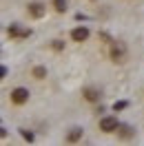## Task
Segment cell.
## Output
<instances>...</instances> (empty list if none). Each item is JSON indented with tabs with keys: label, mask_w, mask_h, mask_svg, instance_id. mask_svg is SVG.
I'll return each mask as SVG.
<instances>
[{
	"label": "cell",
	"mask_w": 144,
	"mask_h": 146,
	"mask_svg": "<svg viewBox=\"0 0 144 146\" xmlns=\"http://www.w3.org/2000/svg\"><path fill=\"white\" fill-rule=\"evenodd\" d=\"M126 44L124 42H120V40H111V49H109V58H111V62L115 64H124L126 62Z\"/></svg>",
	"instance_id": "1"
},
{
	"label": "cell",
	"mask_w": 144,
	"mask_h": 146,
	"mask_svg": "<svg viewBox=\"0 0 144 146\" xmlns=\"http://www.w3.org/2000/svg\"><path fill=\"white\" fill-rule=\"evenodd\" d=\"M29 89L25 86H16L13 91H11V104H16V106H22V104H27L29 102Z\"/></svg>",
	"instance_id": "2"
},
{
	"label": "cell",
	"mask_w": 144,
	"mask_h": 146,
	"mask_svg": "<svg viewBox=\"0 0 144 146\" xmlns=\"http://www.w3.org/2000/svg\"><path fill=\"white\" fill-rule=\"evenodd\" d=\"M117 124H120V122H117V117L115 115H107V117H100V131H102V133H115V128H117Z\"/></svg>",
	"instance_id": "3"
},
{
	"label": "cell",
	"mask_w": 144,
	"mask_h": 146,
	"mask_svg": "<svg viewBox=\"0 0 144 146\" xmlns=\"http://www.w3.org/2000/svg\"><path fill=\"white\" fill-rule=\"evenodd\" d=\"M27 13H29V18H33V20H40L42 16L47 13V7L42 5V2H29L27 5Z\"/></svg>",
	"instance_id": "4"
},
{
	"label": "cell",
	"mask_w": 144,
	"mask_h": 146,
	"mask_svg": "<svg viewBox=\"0 0 144 146\" xmlns=\"http://www.w3.org/2000/svg\"><path fill=\"white\" fill-rule=\"evenodd\" d=\"M82 98L87 102H91V104H95V102L102 100V89H98V86H84L82 89Z\"/></svg>",
	"instance_id": "5"
},
{
	"label": "cell",
	"mask_w": 144,
	"mask_h": 146,
	"mask_svg": "<svg viewBox=\"0 0 144 146\" xmlns=\"http://www.w3.org/2000/svg\"><path fill=\"white\" fill-rule=\"evenodd\" d=\"M89 36H91V31L87 27H75L71 31V40H73V42H87Z\"/></svg>",
	"instance_id": "6"
},
{
	"label": "cell",
	"mask_w": 144,
	"mask_h": 146,
	"mask_svg": "<svg viewBox=\"0 0 144 146\" xmlns=\"http://www.w3.org/2000/svg\"><path fill=\"white\" fill-rule=\"evenodd\" d=\"M115 133H117V137H120V139H131V137L135 135L133 126H129V124H117Z\"/></svg>",
	"instance_id": "7"
},
{
	"label": "cell",
	"mask_w": 144,
	"mask_h": 146,
	"mask_svg": "<svg viewBox=\"0 0 144 146\" xmlns=\"http://www.w3.org/2000/svg\"><path fill=\"white\" fill-rule=\"evenodd\" d=\"M82 135H84V131H82V126H73L69 133H67V142H71V144H75V142H80Z\"/></svg>",
	"instance_id": "8"
},
{
	"label": "cell",
	"mask_w": 144,
	"mask_h": 146,
	"mask_svg": "<svg viewBox=\"0 0 144 146\" xmlns=\"http://www.w3.org/2000/svg\"><path fill=\"white\" fill-rule=\"evenodd\" d=\"M31 78H36V80H45V78H47V66H40V64L33 66V69H31Z\"/></svg>",
	"instance_id": "9"
},
{
	"label": "cell",
	"mask_w": 144,
	"mask_h": 146,
	"mask_svg": "<svg viewBox=\"0 0 144 146\" xmlns=\"http://www.w3.org/2000/svg\"><path fill=\"white\" fill-rule=\"evenodd\" d=\"M20 31H22V29H20V25H11V27L7 29V36H9L11 40H16V38H20Z\"/></svg>",
	"instance_id": "10"
},
{
	"label": "cell",
	"mask_w": 144,
	"mask_h": 146,
	"mask_svg": "<svg viewBox=\"0 0 144 146\" xmlns=\"http://www.w3.org/2000/svg\"><path fill=\"white\" fill-rule=\"evenodd\" d=\"M53 9L58 13H64L67 11V0H53Z\"/></svg>",
	"instance_id": "11"
},
{
	"label": "cell",
	"mask_w": 144,
	"mask_h": 146,
	"mask_svg": "<svg viewBox=\"0 0 144 146\" xmlns=\"http://www.w3.org/2000/svg\"><path fill=\"white\" fill-rule=\"evenodd\" d=\"M51 49H53V51H62L64 42H62V40H53V42H51Z\"/></svg>",
	"instance_id": "12"
},
{
	"label": "cell",
	"mask_w": 144,
	"mask_h": 146,
	"mask_svg": "<svg viewBox=\"0 0 144 146\" xmlns=\"http://www.w3.org/2000/svg\"><path fill=\"white\" fill-rule=\"evenodd\" d=\"M126 106H129V102H124V100H122V102H115V104H113V111L117 113V111H124Z\"/></svg>",
	"instance_id": "13"
},
{
	"label": "cell",
	"mask_w": 144,
	"mask_h": 146,
	"mask_svg": "<svg viewBox=\"0 0 144 146\" xmlns=\"http://www.w3.org/2000/svg\"><path fill=\"white\" fill-rule=\"evenodd\" d=\"M20 135L25 137V139H27V142H33V133H29L27 128H20Z\"/></svg>",
	"instance_id": "14"
},
{
	"label": "cell",
	"mask_w": 144,
	"mask_h": 146,
	"mask_svg": "<svg viewBox=\"0 0 144 146\" xmlns=\"http://www.w3.org/2000/svg\"><path fill=\"white\" fill-rule=\"evenodd\" d=\"M7 71H9V69H7L5 64H0V82L5 80V75H7Z\"/></svg>",
	"instance_id": "15"
},
{
	"label": "cell",
	"mask_w": 144,
	"mask_h": 146,
	"mask_svg": "<svg viewBox=\"0 0 144 146\" xmlns=\"http://www.w3.org/2000/svg\"><path fill=\"white\" fill-rule=\"evenodd\" d=\"M0 137H7V131H5L2 126H0Z\"/></svg>",
	"instance_id": "16"
}]
</instances>
